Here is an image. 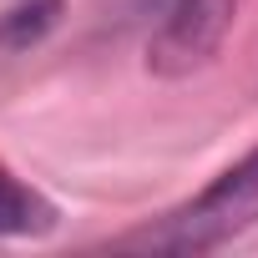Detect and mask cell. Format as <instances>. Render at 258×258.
<instances>
[{
    "label": "cell",
    "mask_w": 258,
    "mask_h": 258,
    "mask_svg": "<svg viewBox=\"0 0 258 258\" xmlns=\"http://www.w3.org/2000/svg\"><path fill=\"white\" fill-rule=\"evenodd\" d=\"M253 223H258V147L243 162H233L228 172H218L192 203H182L157 228L126 238V243L152 248V253H213V248L233 243L238 233H248Z\"/></svg>",
    "instance_id": "6da1fadb"
},
{
    "label": "cell",
    "mask_w": 258,
    "mask_h": 258,
    "mask_svg": "<svg viewBox=\"0 0 258 258\" xmlns=\"http://www.w3.org/2000/svg\"><path fill=\"white\" fill-rule=\"evenodd\" d=\"M147 16V66L187 76L208 66L238 16V0H137Z\"/></svg>",
    "instance_id": "7a4b0ae2"
},
{
    "label": "cell",
    "mask_w": 258,
    "mask_h": 258,
    "mask_svg": "<svg viewBox=\"0 0 258 258\" xmlns=\"http://www.w3.org/2000/svg\"><path fill=\"white\" fill-rule=\"evenodd\" d=\"M56 228V208L0 167V238H46Z\"/></svg>",
    "instance_id": "3957f363"
},
{
    "label": "cell",
    "mask_w": 258,
    "mask_h": 258,
    "mask_svg": "<svg viewBox=\"0 0 258 258\" xmlns=\"http://www.w3.org/2000/svg\"><path fill=\"white\" fill-rule=\"evenodd\" d=\"M56 21H61V0H16L11 11H0V46L6 51H26Z\"/></svg>",
    "instance_id": "277c9868"
}]
</instances>
